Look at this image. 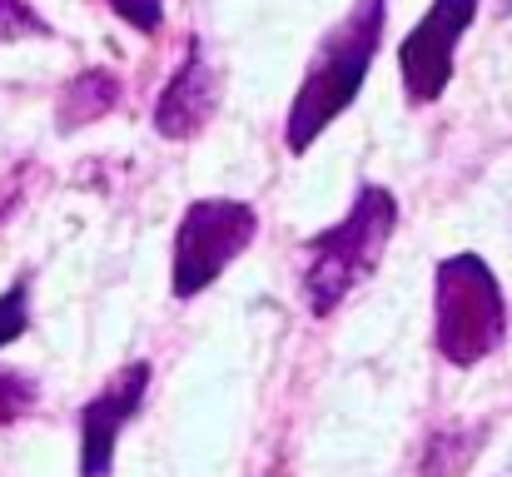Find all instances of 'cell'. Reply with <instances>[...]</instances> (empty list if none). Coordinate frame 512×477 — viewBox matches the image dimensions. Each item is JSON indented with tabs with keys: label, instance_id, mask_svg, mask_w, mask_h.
<instances>
[{
	"label": "cell",
	"instance_id": "7",
	"mask_svg": "<svg viewBox=\"0 0 512 477\" xmlns=\"http://www.w3.org/2000/svg\"><path fill=\"white\" fill-rule=\"evenodd\" d=\"M219 110V75L209 70V60L199 55V45H189V55L179 60L170 85L155 100V130L165 140H194Z\"/></svg>",
	"mask_w": 512,
	"mask_h": 477
},
{
	"label": "cell",
	"instance_id": "13",
	"mask_svg": "<svg viewBox=\"0 0 512 477\" xmlns=\"http://www.w3.org/2000/svg\"><path fill=\"white\" fill-rule=\"evenodd\" d=\"M498 5H503V10H512V0H498Z\"/></svg>",
	"mask_w": 512,
	"mask_h": 477
},
{
	"label": "cell",
	"instance_id": "3",
	"mask_svg": "<svg viewBox=\"0 0 512 477\" xmlns=\"http://www.w3.org/2000/svg\"><path fill=\"white\" fill-rule=\"evenodd\" d=\"M508 338V304L498 274L478 254H453L433 274V343L453 368L483 363Z\"/></svg>",
	"mask_w": 512,
	"mask_h": 477
},
{
	"label": "cell",
	"instance_id": "2",
	"mask_svg": "<svg viewBox=\"0 0 512 477\" xmlns=\"http://www.w3.org/2000/svg\"><path fill=\"white\" fill-rule=\"evenodd\" d=\"M398 229V199L383 184H363L358 199L348 204L339 224L309 239V264H304V304L314 318H329L343 299L378 269L388 254V239Z\"/></svg>",
	"mask_w": 512,
	"mask_h": 477
},
{
	"label": "cell",
	"instance_id": "12",
	"mask_svg": "<svg viewBox=\"0 0 512 477\" xmlns=\"http://www.w3.org/2000/svg\"><path fill=\"white\" fill-rule=\"evenodd\" d=\"M25 328H30V289H25V284H15V289H5V294H0V348H5V343H15Z\"/></svg>",
	"mask_w": 512,
	"mask_h": 477
},
{
	"label": "cell",
	"instance_id": "8",
	"mask_svg": "<svg viewBox=\"0 0 512 477\" xmlns=\"http://www.w3.org/2000/svg\"><path fill=\"white\" fill-rule=\"evenodd\" d=\"M115 105H120V75L115 70H85L80 80L65 85L55 120H60V130H80V125L105 120Z\"/></svg>",
	"mask_w": 512,
	"mask_h": 477
},
{
	"label": "cell",
	"instance_id": "11",
	"mask_svg": "<svg viewBox=\"0 0 512 477\" xmlns=\"http://www.w3.org/2000/svg\"><path fill=\"white\" fill-rule=\"evenodd\" d=\"M130 30L140 35H160L165 30V0H105Z\"/></svg>",
	"mask_w": 512,
	"mask_h": 477
},
{
	"label": "cell",
	"instance_id": "4",
	"mask_svg": "<svg viewBox=\"0 0 512 477\" xmlns=\"http://www.w3.org/2000/svg\"><path fill=\"white\" fill-rule=\"evenodd\" d=\"M259 234V214L244 199H194L174 229V299L204 294Z\"/></svg>",
	"mask_w": 512,
	"mask_h": 477
},
{
	"label": "cell",
	"instance_id": "9",
	"mask_svg": "<svg viewBox=\"0 0 512 477\" xmlns=\"http://www.w3.org/2000/svg\"><path fill=\"white\" fill-rule=\"evenodd\" d=\"M25 35H50V25L40 20L30 0H0V45L25 40Z\"/></svg>",
	"mask_w": 512,
	"mask_h": 477
},
{
	"label": "cell",
	"instance_id": "1",
	"mask_svg": "<svg viewBox=\"0 0 512 477\" xmlns=\"http://www.w3.org/2000/svg\"><path fill=\"white\" fill-rule=\"evenodd\" d=\"M383 15H388V0H353L334 20V30L319 40L284 120V145L294 155H309V145L358 100L368 65L378 60V45H383Z\"/></svg>",
	"mask_w": 512,
	"mask_h": 477
},
{
	"label": "cell",
	"instance_id": "6",
	"mask_svg": "<svg viewBox=\"0 0 512 477\" xmlns=\"http://www.w3.org/2000/svg\"><path fill=\"white\" fill-rule=\"evenodd\" d=\"M145 393H150V363L135 358L80 408V477H110L120 433L140 418Z\"/></svg>",
	"mask_w": 512,
	"mask_h": 477
},
{
	"label": "cell",
	"instance_id": "5",
	"mask_svg": "<svg viewBox=\"0 0 512 477\" xmlns=\"http://www.w3.org/2000/svg\"><path fill=\"white\" fill-rule=\"evenodd\" d=\"M473 20H478V0H433L428 15L408 30V40L398 45V75H403L408 105L443 100V90L453 80L458 40L468 35Z\"/></svg>",
	"mask_w": 512,
	"mask_h": 477
},
{
	"label": "cell",
	"instance_id": "10",
	"mask_svg": "<svg viewBox=\"0 0 512 477\" xmlns=\"http://www.w3.org/2000/svg\"><path fill=\"white\" fill-rule=\"evenodd\" d=\"M35 408V383L15 368H0V423H15Z\"/></svg>",
	"mask_w": 512,
	"mask_h": 477
}]
</instances>
